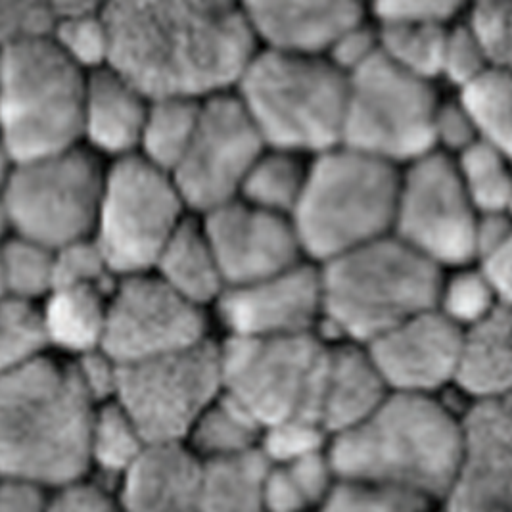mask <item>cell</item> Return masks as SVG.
<instances>
[{"label":"cell","mask_w":512,"mask_h":512,"mask_svg":"<svg viewBox=\"0 0 512 512\" xmlns=\"http://www.w3.org/2000/svg\"><path fill=\"white\" fill-rule=\"evenodd\" d=\"M8 302L6 292H4V280H2V269H0V303Z\"/></svg>","instance_id":"obj_54"},{"label":"cell","mask_w":512,"mask_h":512,"mask_svg":"<svg viewBox=\"0 0 512 512\" xmlns=\"http://www.w3.org/2000/svg\"><path fill=\"white\" fill-rule=\"evenodd\" d=\"M54 24L48 41L85 75L108 64V29L102 6L87 2L52 4Z\"/></svg>","instance_id":"obj_29"},{"label":"cell","mask_w":512,"mask_h":512,"mask_svg":"<svg viewBox=\"0 0 512 512\" xmlns=\"http://www.w3.org/2000/svg\"><path fill=\"white\" fill-rule=\"evenodd\" d=\"M102 181V165L83 146L16 163L2 194L10 234L52 252L91 238Z\"/></svg>","instance_id":"obj_11"},{"label":"cell","mask_w":512,"mask_h":512,"mask_svg":"<svg viewBox=\"0 0 512 512\" xmlns=\"http://www.w3.org/2000/svg\"><path fill=\"white\" fill-rule=\"evenodd\" d=\"M219 348L221 394L261 428L286 420H317L326 348L313 334L229 338Z\"/></svg>","instance_id":"obj_10"},{"label":"cell","mask_w":512,"mask_h":512,"mask_svg":"<svg viewBox=\"0 0 512 512\" xmlns=\"http://www.w3.org/2000/svg\"><path fill=\"white\" fill-rule=\"evenodd\" d=\"M447 29L449 25L384 22L376 27L378 52L399 70L430 83L442 71Z\"/></svg>","instance_id":"obj_33"},{"label":"cell","mask_w":512,"mask_h":512,"mask_svg":"<svg viewBox=\"0 0 512 512\" xmlns=\"http://www.w3.org/2000/svg\"><path fill=\"white\" fill-rule=\"evenodd\" d=\"M438 104L430 83L378 52L346 77L340 146L394 167L417 162L436 152L432 123Z\"/></svg>","instance_id":"obj_8"},{"label":"cell","mask_w":512,"mask_h":512,"mask_svg":"<svg viewBox=\"0 0 512 512\" xmlns=\"http://www.w3.org/2000/svg\"><path fill=\"white\" fill-rule=\"evenodd\" d=\"M102 14L106 68L148 102L227 94L256 54L244 10L229 2H114Z\"/></svg>","instance_id":"obj_1"},{"label":"cell","mask_w":512,"mask_h":512,"mask_svg":"<svg viewBox=\"0 0 512 512\" xmlns=\"http://www.w3.org/2000/svg\"><path fill=\"white\" fill-rule=\"evenodd\" d=\"M148 100L108 68L85 79L81 106V142L87 150L123 160L137 156Z\"/></svg>","instance_id":"obj_22"},{"label":"cell","mask_w":512,"mask_h":512,"mask_svg":"<svg viewBox=\"0 0 512 512\" xmlns=\"http://www.w3.org/2000/svg\"><path fill=\"white\" fill-rule=\"evenodd\" d=\"M269 463L256 451L202 461L198 512H265L263 486Z\"/></svg>","instance_id":"obj_27"},{"label":"cell","mask_w":512,"mask_h":512,"mask_svg":"<svg viewBox=\"0 0 512 512\" xmlns=\"http://www.w3.org/2000/svg\"><path fill=\"white\" fill-rule=\"evenodd\" d=\"M200 307L154 275L119 279L108 298L102 348L119 367L158 359L206 342Z\"/></svg>","instance_id":"obj_15"},{"label":"cell","mask_w":512,"mask_h":512,"mask_svg":"<svg viewBox=\"0 0 512 512\" xmlns=\"http://www.w3.org/2000/svg\"><path fill=\"white\" fill-rule=\"evenodd\" d=\"M234 89L265 148L321 156L340 146L346 77L325 58L256 52Z\"/></svg>","instance_id":"obj_5"},{"label":"cell","mask_w":512,"mask_h":512,"mask_svg":"<svg viewBox=\"0 0 512 512\" xmlns=\"http://www.w3.org/2000/svg\"><path fill=\"white\" fill-rule=\"evenodd\" d=\"M202 231L225 288L246 286L300 263L290 219L240 200L206 213Z\"/></svg>","instance_id":"obj_17"},{"label":"cell","mask_w":512,"mask_h":512,"mask_svg":"<svg viewBox=\"0 0 512 512\" xmlns=\"http://www.w3.org/2000/svg\"><path fill=\"white\" fill-rule=\"evenodd\" d=\"M265 146L234 94L200 104L187 152L171 171L183 206L204 215L238 200L240 187Z\"/></svg>","instance_id":"obj_14"},{"label":"cell","mask_w":512,"mask_h":512,"mask_svg":"<svg viewBox=\"0 0 512 512\" xmlns=\"http://www.w3.org/2000/svg\"><path fill=\"white\" fill-rule=\"evenodd\" d=\"M8 236H10V223H8V215H6L2 198H0V244H2Z\"/></svg>","instance_id":"obj_53"},{"label":"cell","mask_w":512,"mask_h":512,"mask_svg":"<svg viewBox=\"0 0 512 512\" xmlns=\"http://www.w3.org/2000/svg\"><path fill=\"white\" fill-rule=\"evenodd\" d=\"M461 4L455 2H386L374 6V18L384 22L449 25L459 14Z\"/></svg>","instance_id":"obj_49"},{"label":"cell","mask_w":512,"mask_h":512,"mask_svg":"<svg viewBox=\"0 0 512 512\" xmlns=\"http://www.w3.org/2000/svg\"><path fill=\"white\" fill-rule=\"evenodd\" d=\"M488 70L493 68H489L488 60L472 41L465 24L451 25L445 35L440 77L461 89Z\"/></svg>","instance_id":"obj_45"},{"label":"cell","mask_w":512,"mask_h":512,"mask_svg":"<svg viewBox=\"0 0 512 512\" xmlns=\"http://www.w3.org/2000/svg\"><path fill=\"white\" fill-rule=\"evenodd\" d=\"M512 382L511 311L497 309L461 332L453 382L474 403L509 399Z\"/></svg>","instance_id":"obj_24"},{"label":"cell","mask_w":512,"mask_h":512,"mask_svg":"<svg viewBox=\"0 0 512 512\" xmlns=\"http://www.w3.org/2000/svg\"><path fill=\"white\" fill-rule=\"evenodd\" d=\"M221 396L219 348L210 340L119 367L114 401L148 443H185L194 422Z\"/></svg>","instance_id":"obj_12"},{"label":"cell","mask_w":512,"mask_h":512,"mask_svg":"<svg viewBox=\"0 0 512 512\" xmlns=\"http://www.w3.org/2000/svg\"><path fill=\"white\" fill-rule=\"evenodd\" d=\"M453 163L466 198L480 217L509 215L512 196L509 154L486 142H476Z\"/></svg>","instance_id":"obj_34"},{"label":"cell","mask_w":512,"mask_h":512,"mask_svg":"<svg viewBox=\"0 0 512 512\" xmlns=\"http://www.w3.org/2000/svg\"><path fill=\"white\" fill-rule=\"evenodd\" d=\"M461 445L442 512H512L509 399L472 403L459 419Z\"/></svg>","instance_id":"obj_16"},{"label":"cell","mask_w":512,"mask_h":512,"mask_svg":"<svg viewBox=\"0 0 512 512\" xmlns=\"http://www.w3.org/2000/svg\"><path fill=\"white\" fill-rule=\"evenodd\" d=\"M54 24L50 2L0 0V52L48 39Z\"/></svg>","instance_id":"obj_44"},{"label":"cell","mask_w":512,"mask_h":512,"mask_svg":"<svg viewBox=\"0 0 512 512\" xmlns=\"http://www.w3.org/2000/svg\"><path fill=\"white\" fill-rule=\"evenodd\" d=\"M202 461L185 443H148L117 480L123 512H198Z\"/></svg>","instance_id":"obj_21"},{"label":"cell","mask_w":512,"mask_h":512,"mask_svg":"<svg viewBox=\"0 0 512 512\" xmlns=\"http://www.w3.org/2000/svg\"><path fill=\"white\" fill-rule=\"evenodd\" d=\"M14 169H16V162L4 152V148L0 146V198H2V194H4V188L8 185V181H10V177H12V173H14Z\"/></svg>","instance_id":"obj_52"},{"label":"cell","mask_w":512,"mask_h":512,"mask_svg":"<svg viewBox=\"0 0 512 512\" xmlns=\"http://www.w3.org/2000/svg\"><path fill=\"white\" fill-rule=\"evenodd\" d=\"M171 177L139 156L104 171L93 238L116 279L148 275L183 217Z\"/></svg>","instance_id":"obj_9"},{"label":"cell","mask_w":512,"mask_h":512,"mask_svg":"<svg viewBox=\"0 0 512 512\" xmlns=\"http://www.w3.org/2000/svg\"><path fill=\"white\" fill-rule=\"evenodd\" d=\"M457 104L480 142L511 152V77L507 70H488L459 89Z\"/></svg>","instance_id":"obj_32"},{"label":"cell","mask_w":512,"mask_h":512,"mask_svg":"<svg viewBox=\"0 0 512 512\" xmlns=\"http://www.w3.org/2000/svg\"><path fill=\"white\" fill-rule=\"evenodd\" d=\"M376 54H378L376 29L369 27L363 20L338 37V41L326 52L325 60L334 70L348 77L353 71L371 62Z\"/></svg>","instance_id":"obj_48"},{"label":"cell","mask_w":512,"mask_h":512,"mask_svg":"<svg viewBox=\"0 0 512 512\" xmlns=\"http://www.w3.org/2000/svg\"><path fill=\"white\" fill-rule=\"evenodd\" d=\"M116 277L93 238L52 252V288H98L112 292Z\"/></svg>","instance_id":"obj_40"},{"label":"cell","mask_w":512,"mask_h":512,"mask_svg":"<svg viewBox=\"0 0 512 512\" xmlns=\"http://www.w3.org/2000/svg\"><path fill=\"white\" fill-rule=\"evenodd\" d=\"M509 307L501 302L486 280L474 269L457 273L451 280H442L436 311L461 332L482 323L497 309Z\"/></svg>","instance_id":"obj_39"},{"label":"cell","mask_w":512,"mask_h":512,"mask_svg":"<svg viewBox=\"0 0 512 512\" xmlns=\"http://www.w3.org/2000/svg\"><path fill=\"white\" fill-rule=\"evenodd\" d=\"M0 269L6 300L37 307L52 290V250L20 236L0 244Z\"/></svg>","instance_id":"obj_36"},{"label":"cell","mask_w":512,"mask_h":512,"mask_svg":"<svg viewBox=\"0 0 512 512\" xmlns=\"http://www.w3.org/2000/svg\"><path fill=\"white\" fill-rule=\"evenodd\" d=\"M242 10L265 50L305 58H325L342 33L363 22V8L351 2H267Z\"/></svg>","instance_id":"obj_20"},{"label":"cell","mask_w":512,"mask_h":512,"mask_svg":"<svg viewBox=\"0 0 512 512\" xmlns=\"http://www.w3.org/2000/svg\"><path fill=\"white\" fill-rule=\"evenodd\" d=\"M93 401L70 359L43 351L0 376V476L60 488L91 474Z\"/></svg>","instance_id":"obj_2"},{"label":"cell","mask_w":512,"mask_h":512,"mask_svg":"<svg viewBox=\"0 0 512 512\" xmlns=\"http://www.w3.org/2000/svg\"><path fill=\"white\" fill-rule=\"evenodd\" d=\"M89 476L50 489L47 512H123L116 493Z\"/></svg>","instance_id":"obj_46"},{"label":"cell","mask_w":512,"mask_h":512,"mask_svg":"<svg viewBox=\"0 0 512 512\" xmlns=\"http://www.w3.org/2000/svg\"><path fill=\"white\" fill-rule=\"evenodd\" d=\"M436 265L388 234L319 271L321 317L353 344H371L394 326L436 309L442 288Z\"/></svg>","instance_id":"obj_4"},{"label":"cell","mask_w":512,"mask_h":512,"mask_svg":"<svg viewBox=\"0 0 512 512\" xmlns=\"http://www.w3.org/2000/svg\"><path fill=\"white\" fill-rule=\"evenodd\" d=\"M328 434L315 420L294 419L263 428L259 453L269 465H288L328 449Z\"/></svg>","instance_id":"obj_41"},{"label":"cell","mask_w":512,"mask_h":512,"mask_svg":"<svg viewBox=\"0 0 512 512\" xmlns=\"http://www.w3.org/2000/svg\"><path fill=\"white\" fill-rule=\"evenodd\" d=\"M73 373L94 407L114 401L119 365L102 350L91 351L70 359Z\"/></svg>","instance_id":"obj_47"},{"label":"cell","mask_w":512,"mask_h":512,"mask_svg":"<svg viewBox=\"0 0 512 512\" xmlns=\"http://www.w3.org/2000/svg\"><path fill=\"white\" fill-rule=\"evenodd\" d=\"M461 445L459 419L432 396L390 394L359 426L330 438L340 480H367L440 501Z\"/></svg>","instance_id":"obj_3"},{"label":"cell","mask_w":512,"mask_h":512,"mask_svg":"<svg viewBox=\"0 0 512 512\" xmlns=\"http://www.w3.org/2000/svg\"><path fill=\"white\" fill-rule=\"evenodd\" d=\"M217 315L231 338H286L311 334L321 317L319 271L294 265L246 286L225 288Z\"/></svg>","instance_id":"obj_18"},{"label":"cell","mask_w":512,"mask_h":512,"mask_svg":"<svg viewBox=\"0 0 512 512\" xmlns=\"http://www.w3.org/2000/svg\"><path fill=\"white\" fill-rule=\"evenodd\" d=\"M388 396L367 351L355 344L326 350L317 420L328 438L359 426Z\"/></svg>","instance_id":"obj_23"},{"label":"cell","mask_w":512,"mask_h":512,"mask_svg":"<svg viewBox=\"0 0 512 512\" xmlns=\"http://www.w3.org/2000/svg\"><path fill=\"white\" fill-rule=\"evenodd\" d=\"M154 271L171 292L200 309L225 290L202 225L188 219L163 246Z\"/></svg>","instance_id":"obj_26"},{"label":"cell","mask_w":512,"mask_h":512,"mask_svg":"<svg viewBox=\"0 0 512 512\" xmlns=\"http://www.w3.org/2000/svg\"><path fill=\"white\" fill-rule=\"evenodd\" d=\"M110 294L98 288H52L35 307L45 351L75 359L100 350Z\"/></svg>","instance_id":"obj_25"},{"label":"cell","mask_w":512,"mask_h":512,"mask_svg":"<svg viewBox=\"0 0 512 512\" xmlns=\"http://www.w3.org/2000/svg\"><path fill=\"white\" fill-rule=\"evenodd\" d=\"M45 351L37 309L0 303V376Z\"/></svg>","instance_id":"obj_43"},{"label":"cell","mask_w":512,"mask_h":512,"mask_svg":"<svg viewBox=\"0 0 512 512\" xmlns=\"http://www.w3.org/2000/svg\"><path fill=\"white\" fill-rule=\"evenodd\" d=\"M50 488L0 476V512H47Z\"/></svg>","instance_id":"obj_51"},{"label":"cell","mask_w":512,"mask_h":512,"mask_svg":"<svg viewBox=\"0 0 512 512\" xmlns=\"http://www.w3.org/2000/svg\"><path fill=\"white\" fill-rule=\"evenodd\" d=\"M85 79L48 39L0 52V146L14 162L81 146Z\"/></svg>","instance_id":"obj_7"},{"label":"cell","mask_w":512,"mask_h":512,"mask_svg":"<svg viewBox=\"0 0 512 512\" xmlns=\"http://www.w3.org/2000/svg\"><path fill=\"white\" fill-rule=\"evenodd\" d=\"M509 2H480L468 10L465 18L466 31L489 68L509 71L511 62L512 22Z\"/></svg>","instance_id":"obj_42"},{"label":"cell","mask_w":512,"mask_h":512,"mask_svg":"<svg viewBox=\"0 0 512 512\" xmlns=\"http://www.w3.org/2000/svg\"><path fill=\"white\" fill-rule=\"evenodd\" d=\"M305 167L294 154L269 150L257 158L248 171L238 200L280 217H290L302 194Z\"/></svg>","instance_id":"obj_31"},{"label":"cell","mask_w":512,"mask_h":512,"mask_svg":"<svg viewBox=\"0 0 512 512\" xmlns=\"http://www.w3.org/2000/svg\"><path fill=\"white\" fill-rule=\"evenodd\" d=\"M135 422L117 405L108 401L94 409L89 430V466L91 472L121 478L146 449Z\"/></svg>","instance_id":"obj_35"},{"label":"cell","mask_w":512,"mask_h":512,"mask_svg":"<svg viewBox=\"0 0 512 512\" xmlns=\"http://www.w3.org/2000/svg\"><path fill=\"white\" fill-rule=\"evenodd\" d=\"M399 173L344 146L317 156L290 213L300 252L323 263L392 233Z\"/></svg>","instance_id":"obj_6"},{"label":"cell","mask_w":512,"mask_h":512,"mask_svg":"<svg viewBox=\"0 0 512 512\" xmlns=\"http://www.w3.org/2000/svg\"><path fill=\"white\" fill-rule=\"evenodd\" d=\"M430 505L432 501L405 489L338 478L319 512H430Z\"/></svg>","instance_id":"obj_37"},{"label":"cell","mask_w":512,"mask_h":512,"mask_svg":"<svg viewBox=\"0 0 512 512\" xmlns=\"http://www.w3.org/2000/svg\"><path fill=\"white\" fill-rule=\"evenodd\" d=\"M432 135H434V146H442L449 152H465L472 144L480 142L476 137L474 127L470 125L465 112L461 106L455 102L447 104H438L436 114H434V123H432Z\"/></svg>","instance_id":"obj_50"},{"label":"cell","mask_w":512,"mask_h":512,"mask_svg":"<svg viewBox=\"0 0 512 512\" xmlns=\"http://www.w3.org/2000/svg\"><path fill=\"white\" fill-rule=\"evenodd\" d=\"M261 432L256 420L221 394L194 422L185 445L200 461H215L256 451Z\"/></svg>","instance_id":"obj_28"},{"label":"cell","mask_w":512,"mask_h":512,"mask_svg":"<svg viewBox=\"0 0 512 512\" xmlns=\"http://www.w3.org/2000/svg\"><path fill=\"white\" fill-rule=\"evenodd\" d=\"M478 219L443 152L409 163L399 175L392 236L438 269L472 261Z\"/></svg>","instance_id":"obj_13"},{"label":"cell","mask_w":512,"mask_h":512,"mask_svg":"<svg viewBox=\"0 0 512 512\" xmlns=\"http://www.w3.org/2000/svg\"><path fill=\"white\" fill-rule=\"evenodd\" d=\"M202 102L158 100L148 104L140 135L139 158L152 167L171 175L187 152L188 142L196 129Z\"/></svg>","instance_id":"obj_30"},{"label":"cell","mask_w":512,"mask_h":512,"mask_svg":"<svg viewBox=\"0 0 512 512\" xmlns=\"http://www.w3.org/2000/svg\"><path fill=\"white\" fill-rule=\"evenodd\" d=\"M512 231L509 215H488L478 219L474 236V271L488 282L497 298L511 300Z\"/></svg>","instance_id":"obj_38"},{"label":"cell","mask_w":512,"mask_h":512,"mask_svg":"<svg viewBox=\"0 0 512 512\" xmlns=\"http://www.w3.org/2000/svg\"><path fill=\"white\" fill-rule=\"evenodd\" d=\"M461 330L436 309L420 313L367 344L390 394L432 396L453 382Z\"/></svg>","instance_id":"obj_19"}]
</instances>
